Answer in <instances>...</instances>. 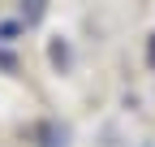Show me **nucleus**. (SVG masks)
<instances>
[{
  "instance_id": "1",
  "label": "nucleus",
  "mask_w": 155,
  "mask_h": 147,
  "mask_svg": "<svg viewBox=\"0 0 155 147\" xmlns=\"http://www.w3.org/2000/svg\"><path fill=\"white\" fill-rule=\"evenodd\" d=\"M151 69H155V35H151Z\"/></svg>"
}]
</instances>
